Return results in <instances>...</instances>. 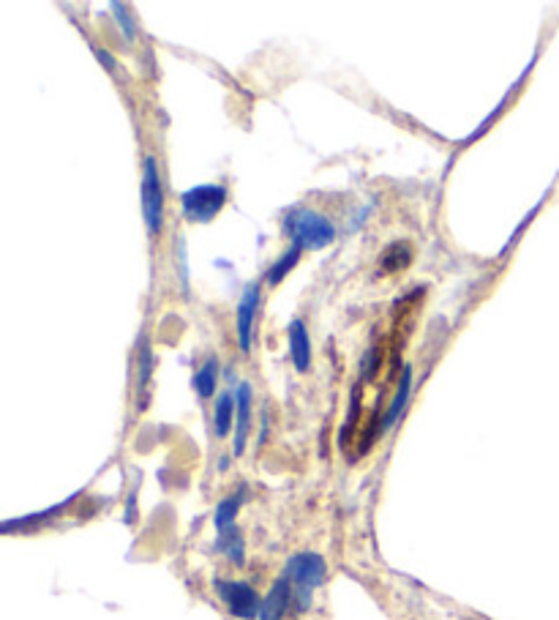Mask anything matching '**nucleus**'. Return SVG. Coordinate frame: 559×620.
<instances>
[{"label":"nucleus","mask_w":559,"mask_h":620,"mask_svg":"<svg viewBox=\"0 0 559 620\" xmlns=\"http://www.w3.org/2000/svg\"><path fill=\"white\" fill-rule=\"evenodd\" d=\"M284 574L292 582V604L298 612H306L311 607L314 590L325 582L327 577V563L317 552H298L287 560Z\"/></svg>","instance_id":"obj_1"},{"label":"nucleus","mask_w":559,"mask_h":620,"mask_svg":"<svg viewBox=\"0 0 559 620\" xmlns=\"http://www.w3.org/2000/svg\"><path fill=\"white\" fill-rule=\"evenodd\" d=\"M284 230L292 238L295 246L306 249V251H319L325 246H330L335 241V227L330 219H325L322 214L311 211V208H295L284 217Z\"/></svg>","instance_id":"obj_2"},{"label":"nucleus","mask_w":559,"mask_h":620,"mask_svg":"<svg viewBox=\"0 0 559 620\" xmlns=\"http://www.w3.org/2000/svg\"><path fill=\"white\" fill-rule=\"evenodd\" d=\"M227 205V189L218 183H202L181 194V208L189 222H210Z\"/></svg>","instance_id":"obj_3"},{"label":"nucleus","mask_w":559,"mask_h":620,"mask_svg":"<svg viewBox=\"0 0 559 620\" xmlns=\"http://www.w3.org/2000/svg\"><path fill=\"white\" fill-rule=\"evenodd\" d=\"M213 588H216L218 599L224 601V607L230 609V615H235L241 620H257L259 617L262 599H259V593L249 582H241V580H216Z\"/></svg>","instance_id":"obj_4"},{"label":"nucleus","mask_w":559,"mask_h":620,"mask_svg":"<svg viewBox=\"0 0 559 620\" xmlns=\"http://www.w3.org/2000/svg\"><path fill=\"white\" fill-rule=\"evenodd\" d=\"M142 211H145V225L150 235L161 233L164 225V191L158 181V165L153 157H145V173H142Z\"/></svg>","instance_id":"obj_5"},{"label":"nucleus","mask_w":559,"mask_h":620,"mask_svg":"<svg viewBox=\"0 0 559 620\" xmlns=\"http://www.w3.org/2000/svg\"><path fill=\"white\" fill-rule=\"evenodd\" d=\"M290 604H292V582H290L287 574H282V577H278V580L270 585L267 596L262 599L259 620H284Z\"/></svg>","instance_id":"obj_6"},{"label":"nucleus","mask_w":559,"mask_h":620,"mask_svg":"<svg viewBox=\"0 0 559 620\" xmlns=\"http://www.w3.org/2000/svg\"><path fill=\"white\" fill-rule=\"evenodd\" d=\"M259 285H249L238 301V342L241 350L249 352L251 347V328H254V318H257V309H259Z\"/></svg>","instance_id":"obj_7"},{"label":"nucleus","mask_w":559,"mask_h":620,"mask_svg":"<svg viewBox=\"0 0 559 620\" xmlns=\"http://www.w3.org/2000/svg\"><path fill=\"white\" fill-rule=\"evenodd\" d=\"M251 386L249 383H241L238 386V394H235V416H238V429H235V454L241 456L243 448H246V440H249V429H251Z\"/></svg>","instance_id":"obj_8"},{"label":"nucleus","mask_w":559,"mask_h":620,"mask_svg":"<svg viewBox=\"0 0 559 620\" xmlns=\"http://www.w3.org/2000/svg\"><path fill=\"white\" fill-rule=\"evenodd\" d=\"M290 352H292V364L298 372H309L311 367V342H309V331L303 320H292L290 323Z\"/></svg>","instance_id":"obj_9"},{"label":"nucleus","mask_w":559,"mask_h":620,"mask_svg":"<svg viewBox=\"0 0 559 620\" xmlns=\"http://www.w3.org/2000/svg\"><path fill=\"white\" fill-rule=\"evenodd\" d=\"M410 388H412V369L404 367L402 369V378H399V388H396V396L394 402H390V407L385 410V416L379 421V432H387L390 427H394L399 419H402V412L407 407V399H410Z\"/></svg>","instance_id":"obj_10"},{"label":"nucleus","mask_w":559,"mask_h":620,"mask_svg":"<svg viewBox=\"0 0 559 620\" xmlns=\"http://www.w3.org/2000/svg\"><path fill=\"white\" fill-rule=\"evenodd\" d=\"M243 500H246V489H241V492H233L230 497H224V500L216 505V514H213V525H216V531H218V533L230 531V528H235V516H238V511H241Z\"/></svg>","instance_id":"obj_11"},{"label":"nucleus","mask_w":559,"mask_h":620,"mask_svg":"<svg viewBox=\"0 0 559 620\" xmlns=\"http://www.w3.org/2000/svg\"><path fill=\"white\" fill-rule=\"evenodd\" d=\"M233 419H235V396L233 394H221L213 410V432L216 437H227L233 429Z\"/></svg>","instance_id":"obj_12"},{"label":"nucleus","mask_w":559,"mask_h":620,"mask_svg":"<svg viewBox=\"0 0 559 620\" xmlns=\"http://www.w3.org/2000/svg\"><path fill=\"white\" fill-rule=\"evenodd\" d=\"M216 549L227 555L230 563H243L246 560V552H243V536L238 528H230V531H224L218 533V541H216Z\"/></svg>","instance_id":"obj_13"},{"label":"nucleus","mask_w":559,"mask_h":620,"mask_svg":"<svg viewBox=\"0 0 559 620\" xmlns=\"http://www.w3.org/2000/svg\"><path fill=\"white\" fill-rule=\"evenodd\" d=\"M216 380H218V361L216 358H208L205 364L197 369L194 375V388L202 399H210L216 394Z\"/></svg>","instance_id":"obj_14"},{"label":"nucleus","mask_w":559,"mask_h":620,"mask_svg":"<svg viewBox=\"0 0 559 620\" xmlns=\"http://www.w3.org/2000/svg\"><path fill=\"white\" fill-rule=\"evenodd\" d=\"M412 263V246L399 241L394 246H387L385 254H382V268L385 271H402Z\"/></svg>","instance_id":"obj_15"},{"label":"nucleus","mask_w":559,"mask_h":620,"mask_svg":"<svg viewBox=\"0 0 559 620\" xmlns=\"http://www.w3.org/2000/svg\"><path fill=\"white\" fill-rule=\"evenodd\" d=\"M301 251H303V249L292 243V246H290V251L284 254V260H278V263H275V266L267 271V285H270V287L282 282V279H284V276H287V274H290V271L298 266V260H301Z\"/></svg>","instance_id":"obj_16"},{"label":"nucleus","mask_w":559,"mask_h":620,"mask_svg":"<svg viewBox=\"0 0 559 620\" xmlns=\"http://www.w3.org/2000/svg\"><path fill=\"white\" fill-rule=\"evenodd\" d=\"M150 372H153V352H150V347L145 344L142 352H140V391H142V394H145V388H148Z\"/></svg>","instance_id":"obj_17"},{"label":"nucleus","mask_w":559,"mask_h":620,"mask_svg":"<svg viewBox=\"0 0 559 620\" xmlns=\"http://www.w3.org/2000/svg\"><path fill=\"white\" fill-rule=\"evenodd\" d=\"M115 12H118V22L123 25V30L129 33V38H134V22L123 14V6H115Z\"/></svg>","instance_id":"obj_18"}]
</instances>
